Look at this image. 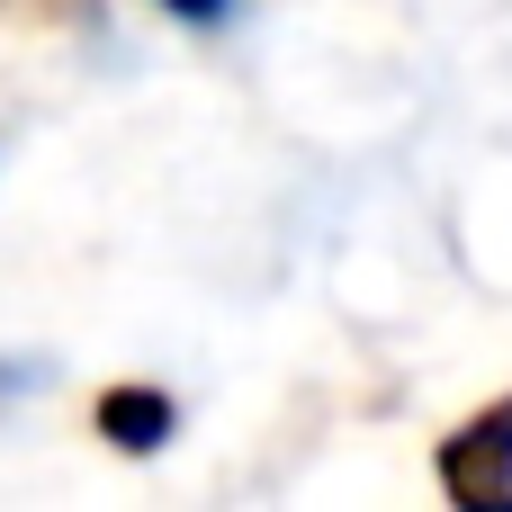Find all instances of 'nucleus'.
<instances>
[{"instance_id": "nucleus-2", "label": "nucleus", "mask_w": 512, "mask_h": 512, "mask_svg": "<svg viewBox=\"0 0 512 512\" xmlns=\"http://www.w3.org/2000/svg\"><path fill=\"white\" fill-rule=\"evenodd\" d=\"M162 9H180V18H225V0H162Z\"/></svg>"}, {"instance_id": "nucleus-1", "label": "nucleus", "mask_w": 512, "mask_h": 512, "mask_svg": "<svg viewBox=\"0 0 512 512\" xmlns=\"http://www.w3.org/2000/svg\"><path fill=\"white\" fill-rule=\"evenodd\" d=\"M441 477H450V495H468V504H512V405H495L486 423H468V432L441 450Z\"/></svg>"}]
</instances>
